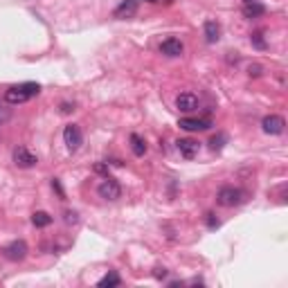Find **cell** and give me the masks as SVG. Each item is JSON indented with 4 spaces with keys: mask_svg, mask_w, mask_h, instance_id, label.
<instances>
[{
    "mask_svg": "<svg viewBox=\"0 0 288 288\" xmlns=\"http://www.w3.org/2000/svg\"><path fill=\"white\" fill-rule=\"evenodd\" d=\"M225 142H228V135L225 133H218V135H214V138L210 140V146L214 151H221L223 146H225Z\"/></svg>",
    "mask_w": 288,
    "mask_h": 288,
    "instance_id": "obj_18",
    "label": "cell"
},
{
    "mask_svg": "<svg viewBox=\"0 0 288 288\" xmlns=\"http://www.w3.org/2000/svg\"><path fill=\"white\" fill-rule=\"evenodd\" d=\"M128 142H131V151H133V153L138 156V158H142V156L146 153V142H144L142 138H140L138 133H133L131 138H128Z\"/></svg>",
    "mask_w": 288,
    "mask_h": 288,
    "instance_id": "obj_15",
    "label": "cell"
},
{
    "mask_svg": "<svg viewBox=\"0 0 288 288\" xmlns=\"http://www.w3.org/2000/svg\"><path fill=\"white\" fill-rule=\"evenodd\" d=\"M284 126H286V122L281 115H266L261 120V128L268 135H281L284 133Z\"/></svg>",
    "mask_w": 288,
    "mask_h": 288,
    "instance_id": "obj_6",
    "label": "cell"
},
{
    "mask_svg": "<svg viewBox=\"0 0 288 288\" xmlns=\"http://www.w3.org/2000/svg\"><path fill=\"white\" fill-rule=\"evenodd\" d=\"M5 257L9 261H23L27 257V243L25 241H11V243L5 248Z\"/></svg>",
    "mask_w": 288,
    "mask_h": 288,
    "instance_id": "obj_8",
    "label": "cell"
},
{
    "mask_svg": "<svg viewBox=\"0 0 288 288\" xmlns=\"http://www.w3.org/2000/svg\"><path fill=\"white\" fill-rule=\"evenodd\" d=\"M14 162L18 165L20 169H30L38 162V158L32 153V151H27L25 146H16L14 149Z\"/></svg>",
    "mask_w": 288,
    "mask_h": 288,
    "instance_id": "obj_7",
    "label": "cell"
},
{
    "mask_svg": "<svg viewBox=\"0 0 288 288\" xmlns=\"http://www.w3.org/2000/svg\"><path fill=\"white\" fill-rule=\"evenodd\" d=\"M176 108L180 113H191L198 108V97L194 93H180L176 97Z\"/></svg>",
    "mask_w": 288,
    "mask_h": 288,
    "instance_id": "obj_9",
    "label": "cell"
},
{
    "mask_svg": "<svg viewBox=\"0 0 288 288\" xmlns=\"http://www.w3.org/2000/svg\"><path fill=\"white\" fill-rule=\"evenodd\" d=\"M246 3H248V0H246Z\"/></svg>",
    "mask_w": 288,
    "mask_h": 288,
    "instance_id": "obj_28",
    "label": "cell"
},
{
    "mask_svg": "<svg viewBox=\"0 0 288 288\" xmlns=\"http://www.w3.org/2000/svg\"><path fill=\"white\" fill-rule=\"evenodd\" d=\"M176 149H178V153L183 156L185 160H194V158L198 156V151H201V144L196 142V140H191V138H180L176 142Z\"/></svg>",
    "mask_w": 288,
    "mask_h": 288,
    "instance_id": "obj_5",
    "label": "cell"
},
{
    "mask_svg": "<svg viewBox=\"0 0 288 288\" xmlns=\"http://www.w3.org/2000/svg\"><path fill=\"white\" fill-rule=\"evenodd\" d=\"M63 142L68 146V151H77L83 142V135H81V128L77 124H68L63 128Z\"/></svg>",
    "mask_w": 288,
    "mask_h": 288,
    "instance_id": "obj_4",
    "label": "cell"
},
{
    "mask_svg": "<svg viewBox=\"0 0 288 288\" xmlns=\"http://www.w3.org/2000/svg\"><path fill=\"white\" fill-rule=\"evenodd\" d=\"M259 70H261V68H259V65H255V68L250 65V77H259V75H261V72H259Z\"/></svg>",
    "mask_w": 288,
    "mask_h": 288,
    "instance_id": "obj_24",
    "label": "cell"
},
{
    "mask_svg": "<svg viewBox=\"0 0 288 288\" xmlns=\"http://www.w3.org/2000/svg\"><path fill=\"white\" fill-rule=\"evenodd\" d=\"M138 3L140 0H122L115 7V11H113V16L115 18H133L138 14Z\"/></svg>",
    "mask_w": 288,
    "mask_h": 288,
    "instance_id": "obj_10",
    "label": "cell"
},
{
    "mask_svg": "<svg viewBox=\"0 0 288 288\" xmlns=\"http://www.w3.org/2000/svg\"><path fill=\"white\" fill-rule=\"evenodd\" d=\"M246 201V191L239 187H232V185H225V187L218 189L216 194V203L223 207H236Z\"/></svg>",
    "mask_w": 288,
    "mask_h": 288,
    "instance_id": "obj_2",
    "label": "cell"
},
{
    "mask_svg": "<svg viewBox=\"0 0 288 288\" xmlns=\"http://www.w3.org/2000/svg\"><path fill=\"white\" fill-rule=\"evenodd\" d=\"M180 128H185V131H207V128L212 126L210 120H196V117H183V120L178 122Z\"/></svg>",
    "mask_w": 288,
    "mask_h": 288,
    "instance_id": "obj_11",
    "label": "cell"
},
{
    "mask_svg": "<svg viewBox=\"0 0 288 288\" xmlns=\"http://www.w3.org/2000/svg\"><path fill=\"white\" fill-rule=\"evenodd\" d=\"M32 223L36 225V228H48V225L52 223V216H50L48 212H34L32 214Z\"/></svg>",
    "mask_w": 288,
    "mask_h": 288,
    "instance_id": "obj_16",
    "label": "cell"
},
{
    "mask_svg": "<svg viewBox=\"0 0 288 288\" xmlns=\"http://www.w3.org/2000/svg\"><path fill=\"white\" fill-rule=\"evenodd\" d=\"M146 3H158V0H146Z\"/></svg>",
    "mask_w": 288,
    "mask_h": 288,
    "instance_id": "obj_27",
    "label": "cell"
},
{
    "mask_svg": "<svg viewBox=\"0 0 288 288\" xmlns=\"http://www.w3.org/2000/svg\"><path fill=\"white\" fill-rule=\"evenodd\" d=\"M183 50H185L183 41H180V38H173V36L160 43V52L167 54V56H180L183 54Z\"/></svg>",
    "mask_w": 288,
    "mask_h": 288,
    "instance_id": "obj_12",
    "label": "cell"
},
{
    "mask_svg": "<svg viewBox=\"0 0 288 288\" xmlns=\"http://www.w3.org/2000/svg\"><path fill=\"white\" fill-rule=\"evenodd\" d=\"M38 93H41V86H38V83L27 81V83H20V86H11V88L5 90V101L16 106V104H23V101L36 97Z\"/></svg>",
    "mask_w": 288,
    "mask_h": 288,
    "instance_id": "obj_1",
    "label": "cell"
},
{
    "mask_svg": "<svg viewBox=\"0 0 288 288\" xmlns=\"http://www.w3.org/2000/svg\"><path fill=\"white\" fill-rule=\"evenodd\" d=\"M99 288H110V286H120V275L117 273H108L106 277H101L99 279Z\"/></svg>",
    "mask_w": 288,
    "mask_h": 288,
    "instance_id": "obj_17",
    "label": "cell"
},
{
    "mask_svg": "<svg viewBox=\"0 0 288 288\" xmlns=\"http://www.w3.org/2000/svg\"><path fill=\"white\" fill-rule=\"evenodd\" d=\"M52 189H56V194H59V198H65V191H63V187H61L59 178H52Z\"/></svg>",
    "mask_w": 288,
    "mask_h": 288,
    "instance_id": "obj_22",
    "label": "cell"
},
{
    "mask_svg": "<svg viewBox=\"0 0 288 288\" xmlns=\"http://www.w3.org/2000/svg\"><path fill=\"white\" fill-rule=\"evenodd\" d=\"M72 110H75L72 104H61V113H63V115H68V113H72Z\"/></svg>",
    "mask_w": 288,
    "mask_h": 288,
    "instance_id": "obj_23",
    "label": "cell"
},
{
    "mask_svg": "<svg viewBox=\"0 0 288 288\" xmlns=\"http://www.w3.org/2000/svg\"><path fill=\"white\" fill-rule=\"evenodd\" d=\"M203 34H205L207 43H216L218 38H221V27H218L216 20H205V25H203Z\"/></svg>",
    "mask_w": 288,
    "mask_h": 288,
    "instance_id": "obj_13",
    "label": "cell"
},
{
    "mask_svg": "<svg viewBox=\"0 0 288 288\" xmlns=\"http://www.w3.org/2000/svg\"><path fill=\"white\" fill-rule=\"evenodd\" d=\"M252 43H255V48H259V50H266V41L261 38V32L252 34Z\"/></svg>",
    "mask_w": 288,
    "mask_h": 288,
    "instance_id": "obj_19",
    "label": "cell"
},
{
    "mask_svg": "<svg viewBox=\"0 0 288 288\" xmlns=\"http://www.w3.org/2000/svg\"><path fill=\"white\" fill-rule=\"evenodd\" d=\"M97 194H99L104 201H117V198L122 196V187H120V183H117L115 178H108V176H106L104 180H101V185L97 187Z\"/></svg>",
    "mask_w": 288,
    "mask_h": 288,
    "instance_id": "obj_3",
    "label": "cell"
},
{
    "mask_svg": "<svg viewBox=\"0 0 288 288\" xmlns=\"http://www.w3.org/2000/svg\"><path fill=\"white\" fill-rule=\"evenodd\" d=\"M95 171H99V173H108V169H106V165H97V167H95Z\"/></svg>",
    "mask_w": 288,
    "mask_h": 288,
    "instance_id": "obj_26",
    "label": "cell"
},
{
    "mask_svg": "<svg viewBox=\"0 0 288 288\" xmlns=\"http://www.w3.org/2000/svg\"><path fill=\"white\" fill-rule=\"evenodd\" d=\"M165 275H167V270H165V268H158V270H156V277H158V279L165 277Z\"/></svg>",
    "mask_w": 288,
    "mask_h": 288,
    "instance_id": "obj_25",
    "label": "cell"
},
{
    "mask_svg": "<svg viewBox=\"0 0 288 288\" xmlns=\"http://www.w3.org/2000/svg\"><path fill=\"white\" fill-rule=\"evenodd\" d=\"M65 223L68 225H77L79 223V214L77 212H65Z\"/></svg>",
    "mask_w": 288,
    "mask_h": 288,
    "instance_id": "obj_20",
    "label": "cell"
},
{
    "mask_svg": "<svg viewBox=\"0 0 288 288\" xmlns=\"http://www.w3.org/2000/svg\"><path fill=\"white\" fill-rule=\"evenodd\" d=\"M205 221H207V228H210V230H216L218 225H221V223H218V218L214 216V214H207V218H205Z\"/></svg>",
    "mask_w": 288,
    "mask_h": 288,
    "instance_id": "obj_21",
    "label": "cell"
},
{
    "mask_svg": "<svg viewBox=\"0 0 288 288\" xmlns=\"http://www.w3.org/2000/svg\"><path fill=\"white\" fill-rule=\"evenodd\" d=\"M266 14V7L261 3H255V0H248L243 5V16L246 18H259V16Z\"/></svg>",
    "mask_w": 288,
    "mask_h": 288,
    "instance_id": "obj_14",
    "label": "cell"
}]
</instances>
